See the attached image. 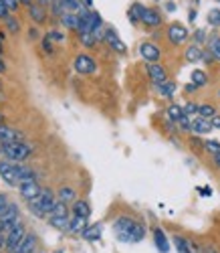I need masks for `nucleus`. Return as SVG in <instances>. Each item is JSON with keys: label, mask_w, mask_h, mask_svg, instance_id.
Wrapping results in <instances>:
<instances>
[{"label": "nucleus", "mask_w": 220, "mask_h": 253, "mask_svg": "<svg viewBox=\"0 0 220 253\" xmlns=\"http://www.w3.org/2000/svg\"><path fill=\"white\" fill-rule=\"evenodd\" d=\"M198 108H200V105H198V103H194V101H188V103L184 105V112H186L190 118H194V116H198Z\"/></svg>", "instance_id": "39"}, {"label": "nucleus", "mask_w": 220, "mask_h": 253, "mask_svg": "<svg viewBox=\"0 0 220 253\" xmlns=\"http://www.w3.org/2000/svg\"><path fill=\"white\" fill-rule=\"evenodd\" d=\"M218 2H220V0H218Z\"/></svg>", "instance_id": "58"}, {"label": "nucleus", "mask_w": 220, "mask_h": 253, "mask_svg": "<svg viewBox=\"0 0 220 253\" xmlns=\"http://www.w3.org/2000/svg\"><path fill=\"white\" fill-rule=\"evenodd\" d=\"M87 227H89V223H87V217H77V215L71 217V223H69V231H71V233L81 235Z\"/></svg>", "instance_id": "19"}, {"label": "nucleus", "mask_w": 220, "mask_h": 253, "mask_svg": "<svg viewBox=\"0 0 220 253\" xmlns=\"http://www.w3.org/2000/svg\"><path fill=\"white\" fill-rule=\"evenodd\" d=\"M57 195L51 191V188H42V191L38 193V197H35V199H31V201H27L29 203V209H31V213L33 215H37V217H45V215H49L51 211H53V207L57 205Z\"/></svg>", "instance_id": "2"}, {"label": "nucleus", "mask_w": 220, "mask_h": 253, "mask_svg": "<svg viewBox=\"0 0 220 253\" xmlns=\"http://www.w3.org/2000/svg\"><path fill=\"white\" fill-rule=\"evenodd\" d=\"M208 51L216 61H220V35H212L208 39Z\"/></svg>", "instance_id": "28"}, {"label": "nucleus", "mask_w": 220, "mask_h": 253, "mask_svg": "<svg viewBox=\"0 0 220 253\" xmlns=\"http://www.w3.org/2000/svg\"><path fill=\"white\" fill-rule=\"evenodd\" d=\"M29 14L35 23H45L47 20V12H45V4H29Z\"/></svg>", "instance_id": "18"}, {"label": "nucleus", "mask_w": 220, "mask_h": 253, "mask_svg": "<svg viewBox=\"0 0 220 253\" xmlns=\"http://www.w3.org/2000/svg\"><path fill=\"white\" fill-rule=\"evenodd\" d=\"M49 39H55V41H65V37H63L59 31H53V33H49Z\"/></svg>", "instance_id": "43"}, {"label": "nucleus", "mask_w": 220, "mask_h": 253, "mask_svg": "<svg viewBox=\"0 0 220 253\" xmlns=\"http://www.w3.org/2000/svg\"><path fill=\"white\" fill-rule=\"evenodd\" d=\"M4 20H6V25H8V31H10L12 35H18V31H20V25H18V20H16V18H14L12 14H8V16L4 18Z\"/></svg>", "instance_id": "36"}, {"label": "nucleus", "mask_w": 220, "mask_h": 253, "mask_svg": "<svg viewBox=\"0 0 220 253\" xmlns=\"http://www.w3.org/2000/svg\"><path fill=\"white\" fill-rule=\"evenodd\" d=\"M206 253H218V251H216V249H212V247H210V249H206Z\"/></svg>", "instance_id": "54"}, {"label": "nucleus", "mask_w": 220, "mask_h": 253, "mask_svg": "<svg viewBox=\"0 0 220 253\" xmlns=\"http://www.w3.org/2000/svg\"><path fill=\"white\" fill-rule=\"evenodd\" d=\"M194 39H196V45H202L204 41H208V39H206V33H204V31H196Z\"/></svg>", "instance_id": "41"}, {"label": "nucleus", "mask_w": 220, "mask_h": 253, "mask_svg": "<svg viewBox=\"0 0 220 253\" xmlns=\"http://www.w3.org/2000/svg\"><path fill=\"white\" fill-rule=\"evenodd\" d=\"M49 41H51V39L47 37V41H45V51H47V53H51V51H53V47H51V43H49Z\"/></svg>", "instance_id": "47"}, {"label": "nucleus", "mask_w": 220, "mask_h": 253, "mask_svg": "<svg viewBox=\"0 0 220 253\" xmlns=\"http://www.w3.org/2000/svg\"><path fill=\"white\" fill-rule=\"evenodd\" d=\"M35 249H37V237L31 235V233H27L25 239L20 241L14 249H10L8 253H35Z\"/></svg>", "instance_id": "14"}, {"label": "nucleus", "mask_w": 220, "mask_h": 253, "mask_svg": "<svg viewBox=\"0 0 220 253\" xmlns=\"http://www.w3.org/2000/svg\"><path fill=\"white\" fill-rule=\"evenodd\" d=\"M214 128H212V124L210 120L202 118V116H194L192 122H190V132L198 134V136H204V134H210Z\"/></svg>", "instance_id": "10"}, {"label": "nucleus", "mask_w": 220, "mask_h": 253, "mask_svg": "<svg viewBox=\"0 0 220 253\" xmlns=\"http://www.w3.org/2000/svg\"><path fill=\"white\" fill-rule=\"evenodd\" d=\"M0 124H2V114H0Z\"/></svg>", "instance_id": "57"}, {"label": "nucleus", "mask_w": 220, "mask_h": 253, "mask_svg": "<svg viewBox=\"0 0 220 253\" xmlns=\"http://www.w3.org/2000/svg\"><path fill=\"white\" fill-rule=\"evenodd\" d=\"M101 233H103V225H101V223H95V225L87 227L83 233H81V237L87 239V241H97V239L101 237Z\"/></svg>", "instance_id": "17"}, {"label": "nucleus", "mask_w": 220, "mask_h": 253, "mask_svg": "<svg viewBox=\"0 0 220 253\" xmlns=\"http://www.w3.org/2000/svg\"><path fill=\"white\" fill-rule=\"evenodd\" d=\"M212 158H214V166L220 168V154H216V156H212Z\"/></svg>", "instance_id": "49"}, {"label": "nucleus", "mask_w": 220, "mask_h": 253, "mask_svg": "<svg viewBox=\"0 0 220 253\" xmlns=\"http://www.w3.org/2000/svg\"><path fill=\"white\" fill-rule=\"evenodd\" d=\"M153 87H156L160 91V95H164V97H172L176 93V83L174 81H168V79L164 83H156Z\"/></svg>", "instance_id": "26"}, {"label": "nucleus", "mask_w": 220, "mask_h": 253, "mask_svg": "<svg viewBox=\"0 0 220 253\" xmlns=\"http://www.w3.org/2000/svg\"><path fill=\"white\" fill-rule=\"evenodd\" d=\"M79 39H81V43H83L85 47H93V45L97 43V39H95V35H93V33H85V35H79Z\"/></svg>", "instance_id": "37"}, {"label": "nucleus", "mask_w": 220, "mask_h": 253, "mask_svg": "<svg viewBox=\"0 0 220 253\" xmlns=\"http://www.w3.org/2000/svg\"><path fill=\"white\" fill-rule=\"evenodd\" d=\"M49 223L51 227L55 229H61V231H69V223H71V217H49Z\"/></svg>", "instance_id": "29"}, {"label": "nucleus", "mask_w": 220, "mask_h": 253, "mask_svg": "<svg viewBox=\"0 0 220 253\" xmlns=\"http://www.w3.org/2000/svg\"><path fill=\"white\" fill-rule=\"evenodd\" d=\"M8 207H10V203H8V195L2 193V195H0V215H2Z\"/></svg>", "instance_id": "40"}, {"label": "nucleus", "mask_w": 220, "mask_h": 253, "mask_svg": "<svg viewBox=\"0 0 220 253\" xmlns=\"http://www.w3.org/2000/svg\"><path fill=\"white\" fill-rule=\"evenodd\" d=\"M55 0H40V4H45V6H49V4H53Z\"/></svg>", "instance_id": "51"}, {"label": "nucleus", "mask_w": 220, "mask_h": 253, "mask_svg": "<svg viewBox=\"0 0 220 253\" xmlns=\"http://www.w3.org/2000/svg\"><path fill=\"white\" fill-rule=\"evenodd\" d=\"M210 124H212V128H218V130H220V116L216 114V116L210 120Z\"/></svg>", "instance_id": "45"}, {"label": "nucleus", "mask_w": 220, "mask_h": 253, "mask_svg": "<svg viewBox=\"0 0 220 253\" xmlns=\"http://www.w3.org/2000/svg\"><path fill=\"white\" fill-rule=\"evenodd\" d=\"M105 43L109 45V47H111L113 51H117V53H125L127 51V47L123 45V41L119 39V35L113 31V29H105Z\"/></svg>", "instance_id": "11"}, {"label": "nucleus", "mask_w": 220, "mask_h": 253, "mask_svg": "<svg viewBox=\"0 0 220 253\" xmlns=\"http://www.w3.org/2000/svg\"><path fill=\"white\" fill-rule=\"evenodd\" d=\"M198 116H202V118H206V120H212V118L216 116V110L212 108L210 103H202L200 108H198Z\"/></svg>", "instance_id": "32"}, {"label": "nucleus", "mask_w": 220, "mask_h": 253, "mask_svg": "<svg viewBox=\"0 0 220 253\" xmlns=\"http://www.w3.org/2000/svg\"><path fill=\"white\" fill-rule=\"evenodd\" d=\"M14 170H16V176H18L20 182L29 180V178H35V170H33L31 166L23 164V162H16V164H14Z\"/></svg>", "instance_id": "22"}, {"label": "nucleus", "mask_w": 220, "mask_h": 253, "mask_svg": "<svg viewBox=\"0 0 220 253\" xmlns=\"http://www.w3.org/2000/svg\"><path fill=\"white\" fill-rule=\"evenodd\" d=\"M204 148H206V152H210L212 156H216V154H220V142H216V140H206V142H204Z\"/></svg>", "instance_id": "35"}, {"label": "nucleus", "mask_w": 220, "mask_h": 253, "mask_svg": "<svg viewBox=\"0 0 220 253\" xmlns=\"http://www.w3.org/2000/svg\"><path fill=\"white\" fill-rule=\"evenodd\" d=\"M31 39H38V31H35V29H31Z\"/></svg>", "instance_id": "50"}, {"label": "nucleus", "mask_w": 220, "mask_h": 253, "mask_svg": "<svg viewBox=\"0 0 220 253\" xmlns=\"http://www.w3.org/2000/svg\"><path fill=\"white\" fill-rule=\"evenodd\" d=\"M192 83H196L198 87L206 85V83H208V77H206V73H204V71H200V69H196V71L192 73Z\"/></svg>", "instance_id": "33"}, {"label": "nucleus", "mask_w": 220, "mask_h": 253, "mask_svg": "<svg viewBox=\"0 0 220 253\" xmlns=\"http://www.w3.org/2000/svg\"><path fill=\"white\" fill-rule=\"evenodd\" d=\"M4 2H6V6H8L10 10H14V8H18V4H20V2H18V0H4Z\"/></svg>", "instance_id": "44"}, {"label": "nucleus", "mask_w": 220, "mask_h": 253, "mask_svg": "<svg viewBox=\"0 0 220 253\" xmlns=\"http://www.w3.org/2000/svg\"><path fill=\"white\" fill-rule=\"evenodd\" d=\"M61 23L67 29H71V31H77L79 29V14L77 12H65L61 16Z\"/></svg>", "instance_id": "25"}, {"label": "nucleus", "mask_w": 220, "mask_h": 253, "mask_svg": "<svg viewBox=\"0 0 220 253\" xmlns=\"http://www.w3.org/2000/svg\"><path fill=\"white\" fill-rule=\"evenodd\" d=\"M8 14H10V8L6 6L4 0H0V18H6Z\"/></svg>", "instance_id": "42"}, {"label": "nucleus", "mask_w": 220, "mask_h": 253, "mask_svg": "<svg viewBox=\"0 0 220 253\" xmlns=\"http://www.w3.org/2000/svg\"><path fill=\"white\" fill-rule=\"evenodd\" d=\"M147 75H149V79H151V83L156 85V83H164L166 79H168V75H166V69L160 65V63H147Z\"/></svg>", "instance_id": "12"}, {"label": "nucleus", "mask_w": 220, "mask_h": 253, "mask_svg": "<svg viewBox=\"0 0 220 253\" xmlns=\"http://www.w3.org/2000/svg\"><path fill=\"white\" fill-rule=\"evenodd\" d=\"M2 249H6V233L0 237V251H2Z\"/></svg>", "instance_id": "46"}, {"label": "nucleus", "mask_w": 220, "mask_h": 253, "mask_svg": "<svg viewBox=\"0 0 220 253\" xmlns=\"http://www.w3.org/2000/svg\"><path fill=\"white\" fill-rule=\"evenodd\" d=\"M73 67H75V71L81 73V75H89V73L95 71L97 65H95V61H93L89 55L83 53V55H77V57H75V65H73Z\"/></svg>", "instance_id": "9"}, {"label": "nucleus", "mask_w": 220, "mask_h": 253, "mask_svg": "<svg viewBox=\"0 0 220 253\" xmlns=\"http://www.w3.org/2000/svg\"><path fill=\"white\" fill-rule=\"evenodd\" d=\"M153 243H156L158 251H162V253H168V249H170V243H168V237L164 235V231H162V229H153Z\"/></svg>", "instance_id": "20"}, {"label": "nucleus", "mask_w": 220, "mask_h": 253, "mask_svg": "<svg viewBox=\"0 0 220 253\" xmlns=\"http://www.w3.org/2000/svg\"><path fill=\"white\" fill-rule=\"evenodd\" d=\"M166 116H168V120H170V122H176V124H178V122H180V120L186 116V112H184L182 105H178V103H172L170 108L166 110Z\"/></svg>", "instance_id": "24"}, {"label": "nucleus", "mask_w": 220, "mask_h": 253, "mask_svg": "<svg viewBox=\"0 0 220 253\" xmlns=\"http://www.w3.org/2000/svg\"><path fill=\"white\" fill-rule=\"evenodd\" d=\"M18 2H20V4H27V6H29V4H33V0H18Z\"/></svg>", "instance_id": "52"}, {"label": "nucleus", "mask_w": 220, "mask_h": 253, "mask_svg": "<svg viewBox=\"0 0 220 253\" xmlns=\"http://www.w3.org/2000/svg\"><path fill=\"white\" fill-rule=\"evenodd\" d=\"M0 55H2V39H0Z\"/></svg>", "instance_id": "55"}, {"label": "nucleus", "mask_w": 220, "mask_h": 253, "mask_svg": "<svg viewBox=\"0 0 220 253\" xmlns=\"http://www.w3.org/2000/svg\"><path fill=\"white\" fill-rule=\"evenodd\" d=\"M208 25L220 27V10H218V8H212V10L208 12Z\"/></svg>", "instance_id": "38"}, {"label": "nucleus", "mask_w": 220, "mask_h": 253, "mask_svg": "<svg viewBox=\"0 0 220 253\" xmlns=\"http://www.w3.org/2000/svg\"><path fill=\"white\" fill-rule=\"evenodd\" d=\"M18 221H20V217H18V207L10 203V207L4 211L2 215H0V229H2L4 233H6V231H10Z\"/></svg>", "instance_id": "5"}, {"label": "nucleus", "mask_w": 220, "mask_h": 253, "mask_svg": "<svg viewBox=\"0 0 220 253\" xmlns=\"http://www.w3.org/2000/svg\"><path fill=\"white\" fill-rule=\"evenodd\" d=\"M113 231L119 241L123 243H138L146 237V229L142 223L129 219V217H119L115 223H113Z\"/></svg>", "instance_id": "1"}, {"label": "nucleus", "mask_w": 220, "mask_h": 253, "mask_svg": "<svg viewBox=\"0 0 220 253\" xmlns=\"http://www.w3.org/2000/svg\"><path fill=\"white\" fill-rule=\"evenodd\" d=\"M67 215H69V209H67V203H63V201H57V205L49 213V217H67Z\"/></svg>", "instance_id": "31"}, {"label": "nucleus", "mask_w": 220, "mask_h": 253, "mask_svg": "<svg viewBox=\"0 0 220 253\" xmlns=\"http://www.w3.org/2000/svg\"><path fill=\"white\" fill-rule=\"evenodd\" d=\"M140 55L147 61V63H158V59H160V49H158V45H153V43H142L140 45Z\"/></svg>", "instance_id": "13"}, {"label": "nucleus", "mask_w": 220, "mask_h": 253, "mask_svg": "<svg viewBox=\"0 0 220 253\" xmlns=\"http://www.w3.org/2000/svg\"><path fill=\"white\" fill-rule=\"evenodd\" d=\"M75 197H77V193H75V188H71V186H63L61 191H59V195H57L59 201L67 203V205H69V203H75V201H77Z\"/></svg>", "instance_id": "27"}, {"label": "nucleus", "mask_w": 220, "mask_h": 253, "mask_svg": "<svg viewBox=\"0 0 220 253\" xmlns=\"http://www.w3.org/2000/svg\"><path fill=\"white\" fill-rule=\"evenodd\" d=\"M184 57H186V61H188V63H198V61H202L204 51H202V47H200V45H190V47L186 49Z\"/></svg>", "instance_id": "21"}, {"label": "nucleus", "mask_w": 220, "mask_h": 253, "mask_svg": "<svg viewBox=\"0 0 220 253\" xmlns=\"http://www.w3.org/2000/svg\"><path fill=\"white\" fill-rule=\"evenodd\" d=\"M71 213L77 215V217H87V219H89V215H91V207H89V203H87V201H75V203H73V209H71Z\"/></svg>", "instance_id": "23"}, {"label": "nucleus", "mask_w": 220, "mask_h": 253, "mask_svg": "<svg viewBox=\"0 0 220 253\" xmlns=\"http://www.w3.org/2000/svg\"><path fill=\"white\" fill-rule=\"evenodd\" d=\"M2 235H4V231H2V229H0V237H2Z\"/></svg>", "instance_id": "56"}, {"label": "nucleus", "mask_w": 220, "mask_h": 253, "mask_svg": "<svg viewBox=\"0 0 220 253\" xmlns=\"http://www.w3.org/2000/svg\"><path fill=\"white\" fill-rule=\"evenodd\" d=\"M168 39H170L172 45H182V43H186V39H188V29L184 25H180V23H174L168 29Z\"/></svg>", "instance_id": "8"}, {"label": "nucleus", "mask_w": 220, "mask_h": 253, "mask_svg": "<svg viewBox=\"0 0 220 253\" xmlns=\"http://www.w3.org/2000/svg\"><path fill=\"white\" fill-rule=\"evenodd\" d=\"M0 176H2V180L8 186H18L20 184V180L16 176V170H14V164L10 160H0Z\"/></svg>", "instance_id": "7"}, {"label": "nucleus", "mask_w": 220, "mask_h": 253, "mask_svg": "<svg viewBox=\"0 0 220 253\" xmlns=\"http://www.w3.org/2000/svg\"><path fill=\"white\" fill-rule=\"evenodd\" d=\"M83 6L85 8H91L93 6V0H83Z\"/></svg>", "instance_id": "48"}, {"label": "nucleus", "mask_w": 220, "mask_h": 253, "mask_svg": "<svg viewBox=\"0 0 220 253\" xmlns=\"http://www.w3.org/2000/svg\"><path fill=\"white\" fill-rule=\"evenodd\" d=\"M23 136H20L16 130L6 128V126H0V144H10V142H20Z\"/></svg>", "instance_id": "16"}, {"label": "nucleus", "mask_w": 220, "mask_h": 253, "mask_svg": "<svg viewBox=\"0 0 220 253\" xmlns=\"http://www.w3.org/2000/svg\"><path fill=\"white\" fill-rule=\"evenodd\" d=\"M174 245H176V249H178V253H190V243L184 239V237H174Z\"/></svg>", "instance_id": "34"}, {"label": "nucleus", "mask_w": 220, "mask_h": 253, "mask_svg": "<svg viewBox=\"0 0 220 253\" xmlns=\"http://www.w3.org/2000/svg\"><path fill=\"white\" fill-rule=\"evenodd\" d=\"M25 235H27V231H25V225H23V221H18L10 231H6V251H10V249H14L20 241L25 239Z\"/></svg>", "instance_id": "4"}, {"label": "nucleus", "mask_w": 220, "mask_h": 253, "mask_svg": "<svg viewBox=\"0 0 220 253\" xmlns=\"http://www.w3.org/2000/svg\"><path fill=\"white\" fill-rule=\"evenodd\" d=\"M144 10H146V6H142L140 2H134V4H131V8H129V20H131V23H142V14H144Z\"/></svg>", "instance_id": "30"}, {"label": "nucleus", "mask_w": 220, "mask_h": 253, "mask_svg": "<svg viewBox=\"0 0 220 253\" xmlns=\"http://www.w3.org/2000/svg\"><path fill=\"white\" fill-rule=\"evenodd\" d=\"M40 191H42V188L38 186L37 178H29V180H23L18 184V193H20V197H23L25 201H31V199L38 197Z\"/></svg>", "instance_id": "6"}, {"label": "nucleus", "mask_w": 220, "mask_h": 253, "mask_svg": "<svg viewBox=\"0 0 220 253\" xmlns=\"http://www.w3.org/2000/svg\"><path fill=\"white\" fill-rule=\"evenodd\" d=\"M2 71H4V61L0 59V73H2Z\"/></svg>", "instance_id": "53"}, {"label": "nucleus", "mask_w": 220, "mask_h": 253, "mask_svg": "<svg viewBox=\"0 0 220 253\" xmlns=\"http://www.w3.org/2000/svg\"><path fill=\"white\" fill-rule=\"evenodd\" d=\"M142 23L149 29H156V27L162 25V14L156 8H146L144 14H142Z\"/></svg>", "instance_id": "15"}, {"label": "nucleus", "mask_w": 220, "mask_h": 253, "mask_svg": "<svg viewBox=\"0 0 220 253\" xmlns=\"http://www.w3.org/2000/svg\"><path fill=\"white\" fill-rule=\"evenodd\" d=\"M0 152H2L4 158L10 160V162H25L33 154V146H29L23 140L10 142V144H0Z\"/></svg>", "instance_id": "3"}]
</instances>
